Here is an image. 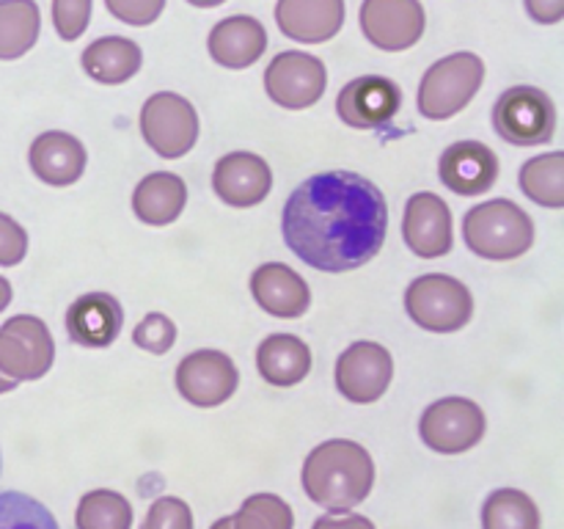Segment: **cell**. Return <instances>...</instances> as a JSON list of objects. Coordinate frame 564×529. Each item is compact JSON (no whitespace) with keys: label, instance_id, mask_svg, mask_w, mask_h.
<instances>
[{"label":"cell","instance_id":"6da1fadb","mask_svg":"<svg viewBox=\"0 0 564 529\" xmlns=\"http://www.w3.org/2000/svg\"><path fill=\"white\" fill-rule=\"evenodd\" d=\"M281 231L290 251L308 268L347 273L380 253L389 231V204L367 176L323 171L286 198Z\"/></svg>","mask_w":564,"mask_h":529},{"label":"cell","instance_id":"7a4b0ae2","mask_svg":"<svg viewBox=\"0 0 564 529\" xmlns=\"http://www.w3.org/2000/svg\"><path fill=\"white\" fill-rule=\"evenodd\" d=\"M301 483L314 505L325 507L330 516H339L350 512L372 494L375 461L358 441H323L303 461Z\"/></svg>","mask_w":564,"mask_h":529},{"label":"cell","instance_id":"3957f363","mask_svg":"<svg viewBox=\"0 0 564 529\" xmlns=\"http://www.w3.org/2000/svg\"><path fill=\"white\" fill-rule=\"evenodd\" d=\"M463 240L477 257L512 262L534 246V220L510 198H490L466 213Z\"/></svg>","mask_w":564,"mask_h":529},{"label":"cell","instance_id":"277c9868","mask_svg":"<svg viewBox=\"0 0 564 529\" xmlns=\"http://www.w3.org/2000/svg\"><path fill=\"white\" fill-rule=\"evenodd\" d=\"M485 80V61L477 53H452L435 61L419 83V114L446 121L468 108Z\"/></svg>","mask_w":564,"mask_h":529},{"label":"cell","instance_id":"5b68a950","mask_svg":"<svg viewBox=\"0 0 564 529\" xmlns=\"http://www.w3.org/2000/svg\"><path fill=\"white\" fill-rule=\"evenodd\" d=\"M405 312L430 334H455L471 323L474 295L455 276L427 273L405 290Z\"/></svg>","mask_w":564,"mask_h":529},{"label":"cell","instance_id":"8992f818","mask_svg":"<svg viewBox=\"0 0 564 529\" xmlns=\"http://www.w3.org/2000/svg\"><path fill=\"white\" fill-rule=\"evenodd\" d=\"M494 130L512 147H540L554 141V99L538 86L507 88L494 105Z\"/></svg>","mask_w":564,"mask_h":529},{"label":"cell","instance_id":"52a82bcc","mask_svg":"<svg viewBox=\"0 0 564 529\" xmlns=\"http://www.w3.org/2000/svg\"><path fill=\"white\" fill-rule=\"evenodd\" d=\"M141 136L154 154L180 160L196 147L198 114L191 99L174 91H158L141 108Z\"/></svg>","mask_w":564,"mask_h":529},{"label":"cell","instance_id":"ba28073f","mask_svg":"<svg viewBox=\"0 0 564 529\" xmlns=\"http://www.w3.org/2000/svg\"><path fill=\"white\" fill-rule=\"evenodd\" d=\"M488 419L468 397H441L424 408L419 435L438 455H463L485 439Z\"/></svg>","mask_w":564,"mask_h":529},{"label":"cell","instance_id":"9c48e42d","mask_svg":"<svg viewBox=\"0 0 564 529\" xmlns=\"http://www.w3.org/2000/svg\"><path fill=\"white\" fill-rule=\"evenodd\" d=\"M55 361L47 323L33 314H14L0 325V373L11 380H39Z\"/></svg>","mask_w":564,"mask_h":529},{"label":"cell","instance_id":"30bf717a","mask_svg":"<svg viewBox=\"0 0 564 529\" xmlns=\"http://www.w3.org/2000/svg\"><path fill=\"white\" fill-rule=\"evenodd\" d=\"M328 88V69L312 53L286 50L279 53L264 69V91L279 108L306 110L323 99Z\"/></svg>","mask_w":564,"mask_h":529},{"label":"cell","instance_id":"8fae6325","mask_svg":"<svg viewBox=\"0 0 564 529\" xmlns=\"http://www.w3.org/2000/svg\"><path fill=\"white\" fill-rule=\"evenodd\" d=\"M336 389L345 400L356 406L378 402L389 391L394 378V358L380 342H352L339 358H336Z\"/></svg>","mask_w":564,"mask_h":529},{"label":"cell","instance_id":"7c38bea8","mask_svg":"<svg viewBox=\"0 0 564 529\" xmlns=\"http://www.w3.org/2000/svg\"><path fill=\"white\" fill-rule=\"evenodd\" d=\"M240 373L226 353L202 347L176 364V391L196 408H218L235 397Z\"/></svg>","mask_w":564,"mask_h":529},{"label":"cell","instance_id":"4fadbf2b","mask_svg":"<svg viewBox=\"0 0 564 529\" xmlns=\"http://www.w3.org/2000/svg\"><path fill=\"white\" fill-rule=\"evenodd\" d=\"M358 22L369 44L383 53H402L424 36L427 14L422 0H364Z\"/></svg>","mask_w":564,"mask_h":529},{"label":"cell","instance_id":"5bb4252c","mask_svg":"<svg viewBox=\"0 0 564 529\" xmlns=\"http://www.w3.org/2000/svg\"><path fill=\"white\" fill-rule=\"evenodd\" d=\"M402 108V91L383 75H361L336 97V114L352 130H380L391 125Z\"/></svg>","mask_w":564,"mask_h":529},{"label":"cell","instance_id":"9a60e30c","mask_svg":"<svg viewBox=\"0 0 564 529\" xmlns=\"http://www.w3.org/2000/svg\"><path fill=\"white\" fill-rule=\"evenodd\" d=\"M402 237L416 257H446L455 246V224H452L449 204L438 193H413L405 204Z\"/></svg>","mask_w":564,"mask_h":529},{"label":"cell","instance_id":"2e32d148","mask_svg":"<svg viewBox=\"0 0 564 529\" xmlns=\"http://www.w3.org/2000/svg\"><path fill=\"white\" fill-rule=\"evenodd\" d=\"M273 187V171L268 160L253 152H231L215 163L213 191L229 207H257Z\"/></svg>","mask_w":564,"mask_h":529},{"label":"cell","instance_id":"e0dca14e","mask_svg":"<svg viewBox=\"0 0 564 529\" xmlns=\"http://www.w3.org/2000/svg\"><path fill=\"white\" fill-rule=\"evenodd\" d=\"M438 176L457 196H482L499 180V154L482 141H457L441 154Z\"/></svg>","mask_w":564,"mask_h":529},{"label":"cell","instance_id":"ac0fdd59","mask_svg":"<svg viewBox=\"0 0 564 529\" xmlns=\"http://www.w3.org/2000/svg\"><path fill=\"white\" fill-rule=\"evenodd\" d=\"M347 17L345 0H279L275 25L286 39L301 44L330 42Z\"/></svg>","mask_w":564,"mask_h":529},{"label":"cell","instance_id":"d6986e66","mask_svg":"<svg viewBox=\"0 0 564 529\" xmlns=\"http://www.w3.org/2000/svg\"><path fill=\"white\" fill-rule=\"evenodd\" d=\"M251 295L268 314L281 320L303 317L312 306V290L297 270L284 262H264L251 273Z\"/></svg>","mask_w":564,"mask_h":529},{"label":"cell","instance_id":"ffe728a7","mask_svg":"<svg viewBox=\"0 0 564 529\" xmlns=\"http://www.w3.org/2000/svg\"><path fill=\"white\" fill-rule=\"evenodd\" d=\"M124 325V309L110 292H86L66 309V331L80 347H108Z\"/></svg>","mask_w":564,"mask_h":529},{"label":"cell","instance_id":"44dd1931","mask_svg":"<svg viewBox=\"0 0 564 529\" xmlns=\"http://www.w3.org/2000/svg\"><path fill=\"white\" fill-rule=\"evenodd\" d=\"M28 163H31V171L44 185L66 187L80 180L83 171H86L88 154L80 138H75L72 132L47 130L31 143Z\"/></svg>","mask_w":564,"mask_h":529},{"label":"cell","instance_id":"7402d4cb","mask_svg":"<svg viewBox=\"0 0 564 529\" xmlns=\"http://www.w3.org/2000/svg\"><path fill=\"white\" fill-rule=\"evenodd\" d=\"M207 50L215 64L224 69H248L268 50V31L257 17H226L209 31Z\"/></svg>","mask_w":564,"mask_h":529},{"label":"cell","instance_id":"603a6c76","mask_svg":"<svg viewBox=\"0 0 564 529\" xmlns=\"http://www.w3.org/2000/svg\"><path fill=\"white\" fill-rule=\"evenodd\" d=\"M257 369L270 386L290 389L312 373V347L295 334H270L257 347Z\"/></svg>","mask_w":564,"mask_h":529},{"label":"cell","instance_id":"cb8c5ba5","mask_svg":"<svg viewBox=\"0 0 564 529\" xmlns=\"http://www.w3.org/2000/svg\"><path fill=\"white\" fill-rule=\"evenodd\" d=\"M187 204V185L180 174L154 171L143 176L132 193V213L147 226H169Z\"/></svg>","mask_w":564,"mask_h":529},{"label":"cell","instance_id":"d4e9b609","mask_svg":"<svg viewBox=\"0 0 564 529\" xmlns=\"http://www.w3.org/2000/svg\"><path fill=\"white\" fill-rule=\"evenodd\" d=\"M83 69L91 80L102 83V86H119L130 77L138 75L143 64V53L132 39L124 36H102L94 39L80 58Z\"/></svg>","mask_w":564,"mask_h":529},{"label":"cell","instance_id":"484cf974","mask_svg":"<svg viewBox=\"0 0 564 529\" xmlns=\"http://www.w3.org/2000/svg\"><path fill=\"white\" fill-rule=\"evenodd\" d=\"M42 33V11L36 0H0V61L31 53Z\"/></svg>","mask_w":564,"mask_h":529},{"label":"cell","instance_id":"4316f807","mask_svg":"<svg viewBox=\"0 0 564 529\" xmlns=\"http://www.w3.org/2000/svg\"><path fill=\"white\" fill-rule=\"evenodd\" d=\"M518 185L527 198L549 209L564 207V152L538 154L527 160L518 174Z\"/></svg>","mask_w":564,"mask_h":529},{"label":"cell","instance_id":"83f0119b","mask_svg":"<svg viewBox=\"0 0 564 529\" xmlns=\"http://www.w3.org/2000/svg\"><path fill=\"white\" fill-rule=\"evenodd\" d=\"M482 529H543V516L529 494L499 488L485 499Z\"/></svg>","mask_w":564,"mask_h":529},{"label":"cell","instance_id":"f1b7e54d","mask_svg":"<svg viewBox=\"0 0 564 529\" xmlns=\"http://www.w3.org/2000/svg\"><path fill=\"white\" fill-rule=\"evenodd\" d=\"M77 529H132V505L110 488L88 490L75 510Z\"/></svg>","mask_w":564,"mask_h":529},{"label":"cell","instance_id":"f546056e","mask_svg":"<svg viewBox=\"0 0 564 529\" xmlns=\"http://www.w3.org/2000/svg\"><path fill=\"white\" fill-rule=\"evenodd\" d=\"M231 529H295V512L281 496L253 494L231 516Z\"/></svg>","mask_w":564,"mask_h":529},{"label":"cell","instance_id":"4dcf8cb0","mask_svg":"<svg viewBox=\"0 0 564 529\" xmlns=\"http://www.w3.org/2000/svg\"><path fill=\"white\" fill-rule=\"evenodd\" d=\"M0 529H61L53 512L22 490L0 494Z\"/></svg>","mask_w":564,"mask_h":529},{"label":"cell","instance_id":"1f68e13d","mask_svg":"<svg viewBox=\"0 0 564 529\" xmlns=\"http://www.w3.org/2000/svg\"><path fill=\"white\" fill-rule=\"evenodd\" d=\"M132 342H135L141 350L154 353V356H163L174 347L176 342V323L163 312H149L141 323L132 331Z\"/></svg>","mask_w":564,"mask_h":529},{"label":"cell","instance_id":"d6a6232c","mask_svg":"<svg viewBox=\"0 0 564 529\" xmlns=\"http://www.w3.org/2000/svg\"><path fill=\"white\" fill-rule=\"evenodd\" d=\"M141 529H193V510L180 496H160L147 510Z\"/></svg>","mask_w":564,"mask_h":529},{"label":"cell","instance_id":"836d02e7","mask_svg":"<svg viewBox=\"0 0 564 529\" xmlns=\"http://www.w3.org/2000/svg\"><path fill=\"white\" fill-rule=\"evenodd\" d=\"M91 22V0H53V28L64 42H75Z\"/></svg>","mask_w":564,"mask_h":529},{"label":"cell","instance_id":"e575fe53","mask_svg":"<svg viewBox=\"0 0 564 529\" xmlns=\"http://www.w3.org/2000/svg\"><path fill=\"white\" fill-rule=\"evenodd\" d=\"M105 6L119 22H127L132 28H147L160 20L165 0H105Z\"/></svg>","mask_w":564,"mask_h":529},{"label":"cell","instance_id":"d590c367","mask_svg":"<svg viewBox=\"0 0 564 529\" xmlns=\"http://www.w3.org/2000/svg\"><path fill=\"white\" fill-rule=\"evenodd\" d=\"M28 253V231L11 215L0 213V264L14 268Z\"/></svg>","mask_w":564,"mask_h":529},{"label":"cell","instance_id":"8d00e7d4","mask_svg":"<svg viewBox=\"0 0 564 529\" xmlns=\"http://www.w3.org/2000/svg\"><path fill=\"white\" fill-rule=\"evenodd\" d=\"M523 6L540 25H556L564 20V0H523Z\"/></svg>","mask_w":564,"mask_h":529},{"label":"cell","instance_id":"74e56055","mask_svg":"<svg viewBox=\"0 0 564 529\" xmlns=\"http://www.w3.org/2000/svg\"><path fill=\"white\" fill-rule=\"evenodd\" d=\"M312 529H378L367 516L358 512H339V516H319L312 523Z\"/></svg>","mask_w":564,"mask_h":529},{"label":"cell","instance_id":"f35d334b","mask_svg":"<svg viewBox=\"0 0 564 529\" xmlns=\"http://www.w3.org/2000/svg\"><path fill=\"white\" fill-rule=\"evenodd\" d=\"M11 298H14V290H11V281L0 276V312H3V309H9Z\"/></svg>","mask_w":564,"mask_h":529},{"label":"cell","instance_id":"ab89813d","mask_svg":"<svg viewBox=\"0 0 564 529\" xmlns=\"http://www.w3.org/2000/svg\"><path fill=\"white\" fill-rule=\"evenodd\" d=\"M191 6H196V9H218V6H224L226 0H187Z\"/></svg>","mask_w":564,"mask_h":529},{"label":"cell","instance_id":"60d3db41","mask_svg":"<svg viewBox=\"0 0 564 529\" xmlns=\"http://www.w3.org/2000/svg\"><path fill=\"white\" fill-rule=\"evenodd\" d=\"M17 389V380L6 378L3 373H0V395H6V391H14Z\"/></svg>","mask_w":564,"mask_h":529},{"label":"cell","instance_id":"b9f144b4","mask_svg":"<svg viewBox=\"0 0 564 529\" xmlns=\"http://www.w3.org/2000/svg\"><path fill=\"white\" fill-rule=\"evenodd\" d=\"M209 529H231V516H224V518H218V521L213 523V527Z\"/></svg>","mask_w":564,"mask_h":529},{"label":"cell","instance_id":"7bdbcfd3","mask_svg":"<svg viewBox=\"0 0 564 529\" xmlns=\"http://www.w3.org/2000/svg\"><path fill=\"white\" fill-rule=\"evenodd\" d=\"M0 472H3V455H0Z\"/></svg>","mask_w":564,"mask_h":529}]
</instances>
